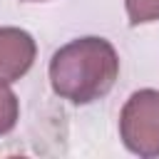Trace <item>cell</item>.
<instances>
[{
    "instance_id": "6da1fadb",
    "label": "cell",
    "mask_w": 159,
    "mask_h": 159,
    "mask_svg": "<svg viewBox=\"0 0 159 159\" xmlns=\"http://www.w3.org/2000/svg\"><path fill=\"white\" fill-rule=\"evenodd\" d=\"M119 77V57L104 37H80L50 60V84L72 104H89L109 94Z\"/></svg>"
},
{
    "instance_id": "7a4b0ae2",
    "label": "cell",
    "mask_w": 159,
    "mask_h": 159,
    "mask_svg": "<svg viewBox=\"0 0 159 159\" xmlns=\"http://www.w3.org/2000/svg\"><path fill=\"white\" fill-rule=\"evenodd\" d=\"M119 134L129 152L139 157H159V92L139 89L134 92L122 114Z\"/></svg>"
},
{
    "instance_id": "3957f363",
    "label": "cell",
    "mask_w": 159,
    "mask_h": 159,
    "mask_svg": "<svg viewBox=\"0 0 159 159\" xmlns=\"http://www.w3.org/2000/svg\"><path fill=\"white\" fill-rule=\"evenodd\" d=\"M35 40L20 27H0V82L20 80L35 62Z\"/></svg>"
},
{
    "instance_id": "277c9868",
    "label": "cell",
    "mask_w": 159,
    "mask_h": 159,
    "mask_svg": "<svg viewBox=\"0 0 159 159\" xmlns=\"http://www.w3.org/2000/svg\"><path fill=\"white\" fill-rule=\"evenodd\" d=\"M17 97L5 87V82H0V134H7L17 124Z\"/></svg>"
},
{
    "instance_id": "5b68a950",
    "label": "cell",
    "mask_w": 159,
    "mask_h": 159,
    "mask_svg": "<svg viewBox=\"0 0 159 159\" xmlns=\"http://www.w3.org/2000/svg\"><path fill=\"white\" fill-rule=\"evenodd\" d=\"M124 5H127L129 25L159 20V0H124Z\"/></svg>"
}]
</instances>
